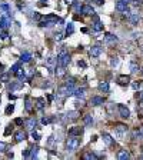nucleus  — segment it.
<instances>
[{
  "label": "nucleus",
  "instance_id": "nucleus-36",
  "mask_svg": "<svg viewBox=\"0 0 143 160\" xmlns=\"http://www.w3.org/2000/svg\"><path fill=\"white\" fill-rule=\"evenodd\" d=\"M19 69H20V63H14L13 66H12V71H13V73L14 71H17Z\"/></svg>",
  "mask_w": 143,
  "mask_h": 160
},
{
  "label": "nucleus",
  "instance_id": "nucleus-4",
  "mask_svg": "<svg viewBox=\"0 0 143 160\" xmlns=\"http://www.w3.org/2000/svg\"><path fill=\"white\" fill-rule=\"evenodd\" d=\"M80 13L83 14V16H93L95 14V10H93V7H92L90 5H83L80 6Z\"/></svg>",
  "mask_w": 143,
  "mask_h": 160
},
{
  "label": "nucleus",
  "instance_id": "nucleus-21",
  "mask_svg": "<svg viewBox=\"0 0 143 160\" xmlns=\"http://www.w3.org/2000/svg\"><path fill=\"white\" fill-rule=\"evenodd\" d=\"M14 139H16V141H23V140H26V133H24L23 130H20V132H16V133H14Z\"/></svg>",
  "mask_w": 143,
  "mask_h": 160
},
{
  "label": "nucleus",
  "instance_id": "nucleus-3",
  "mask_svg": "<svg viewBox=\"0 0 143 160\" xmlns=\"http://www.w3.org/2000/svg\"><path fill=\"white\" fill-rule=\"evenodd\" d=\"M36 124H37V120H36L34 117L24 119V127H26V130H29V132H33Z\"/></svg>",
  "mask_w": 143,
  "mask_h": 160
},
{
  "label": "nucleus",
  "instance_id": "nucleus-48",
  "mask_svg": "<svg viewBox=\"0 0 143 160\" xmlns=\"http://www.w3.org/2000/svg\"><path fill=\"white\" fill-rule=\"evenodd\" d=\"M3 69H5V66H3V64H0V71H3Z\"/></svg>",
  "mask_w": 143,
  "mask_h": 160
},
{
  "label": "nucleus",
  "instance_id": "nucleus-32",
  "mask_svg": "<svg viewBox=\"0 0 143 160\" xmlns=\"http://www.w3.org/2000/svg\"><path fill=\"white\" fill-rule=\"evenodd\" d=\"M12 132H13V126H12V124H9V126L6 127V130H5V136H9Z\"/></svg>",
  "mask_w": 143,
  "mask_h": 160
},
{
  "label": "nucleus",
  "instance_id": "nucleus-45",
  "mask_svg": "<svg viewBox=\"0 0 143 160\" xmlns=\"http://www.w3.org/2000/svg\"><path fill=\"white\" fill-rule=\"evenodd\" d=\"M33 17H34L36 20H40V14H39V13H36V14L33 16Z\"/></svg>",
  "mask_w": 143,
  "mask_h": 160
},
{
  "label": "nucleus",
  "instance_id": "nucleus-34",
  "mask_svg": "<svg viewBox=\"0 0 143 160\" xmlns=\"http://www.w3.org/2000/svg\"><path fill=\"white\" fill-rule=\"evenodd\" d=\"M50 122H53L52 117H43V119H42V123H43V124H49Z\"/></svg>",
  "mask_w": 143,
  "mask_h": 160
},
{
  "label": "nucleus",
  "instance_id": "nucleus-5",
  "mask_svg": "<svg viewBox=\"0 0 143 160\" xmlns=\"http://www.w3.org/2000/svg\"><path fill=\"white\" fill-rule=\"evenodd\" d=\"M79 117V112L77 110H70V112H67L66 116H65V122H73V120H76Z\"/></svg>",
  "mask_w": 143,
  "mask_h": 160
},
{
  "label": "nucleus",
  "instance_id": "nucleus-40",
  "mask_svg": "<svg viewBox=\"0 0 143 160\" xmlns=\"http://www.w3.org/2000/svg\"><path fill=\"white\" fill-rule=\"evenodd\" d=\"M23 123H24V120H23V119H16V120H14V124H17V126H20V124H23Z\"/></svg>",
  "mask_w": 143,
  "mask_h": 160
},
{
  "label": "nucleus",
  "instance_id": "nucleus-30",
  "mask_svg": "<svg viewBox=\"0 0 143 160\" xmlns=\"http://www.w3.org/2000/svg\"><path fill=\"white\" fill-rule=\"evenodd\" d=\"M13 112H14V104H9V106L6 107V114H7V116H10Z\"/></svg>",
  "mask_w": 143,
  "mask_h": 160
},
{
  "label": "nucleus",
  "instance_id": "nucleus-39",
  "mask_svg": "<svg viewBox=\"0 0 143 160\" xmlns=\"http://www.w3.org/2000/svg\"><path fill=\"white\" fill-rule=\"evenodd\" d=\"M30 153H32V149H29V147H27V149L23 151V156H24V157H30Z\"/></svg>",
  "mask_w": 143,
  "mask_h": 160
},
{
  "label": "nucleus",
  "instance_id": "nucleus-16",
  "mask_svg": "<svg viewBox=\"0 0 143 160\" xmlns=\"http://www.w3.org/2000/svg\"><path fill=\"white\" fill-rule=\"evenodd\" d=\"M34 104H36V107H37L39 110H42V109H44V106H46V100L43 99V97H37V99H34Z\"/></svg>",
  "mask_w": 143,
  "mask_h": 160
},
{
  "label": "nucleus",
  "instance_id": "nucleus-37",
  "mask_svg": "<svg viewBox=\"0 0 143 160\" xmlns=\"http://www.w3.org/2000/svg\"><path fill=\"white\" fill-rule=\"evenodd\" d=\"M6 143H3V141H0V153H5L6 151Z\"/></svg>",
  "mask_w": 143,
  "mask_h": 160
},
{
  "label": "nucleus",
  "instance_id": "nucleus-50",
  "mask_svg": "<svg viewBox=\"0 0 143 160\" xmlns=\"http://www.w3.org/2000/svg\"><path fill=\"white\" fill-rule=\"evenodd\" d=\"M140 73H142V76H143V67H142V69H140Z\"/></svg>",
  "mask_w": 143,
  "mask_h": 160
},
{
  "label": "nucleus",
  "instance_id": "nucleus-11",
  "mask_svg": "<svg viewBox=\"0 0 143 160\" xmlns=\"http://www.w3.org/2000/svg\"><path fill=\"white\" fill-rule=\"evenodd\" d=\"M103 102H105L103 97H100V96H93L89 103H90V106H100V104H103Z\"/></svg>",
  "mask_w": 143,
  "mask_h": 160
},
{
  "label": "nucleus",
  "instance_id": "nucleus-19",
  "mask_svg": "<svg viewBox=\"0 0 143 160\" xmlns=\"http://www.w3.org/2000/svg\"><path fill=\"white\" fill-rule=\"evenodd\" d=\"M99 90L100 92H103V93H109L110 92V86L107 82H102V83H99Z\"/></svg>",
  "mask_w": 143,
  "mask_h": 160
},
{
  "label": "nucleus",
  "instance_id": "nucleus-14",
  "mask_svg": "<svg viewBox=\"0 0 143 160\" xmlns=\"http://www.w3.org/2000/svg\"><path fill=\"white\" fill-rule=\"evenodd\" d=\"M102 137H103V141L106 143V146H113L114 140H113V137L110 136L109 133H103V134H102Z\"/></svg>",
  "mask_w": 143,
  "mask_h": 160
},
{
  "label": "nucleus",
  "instance_id": "nucleus-28",
  "mask_svg": "<svg viewBox=\"0 0 143 160\" xmlns=\"http://www.w3.org/2000/svg\"><path fill=\"white\" fill-rule=\"evenodd\" d=\"M139 70H140V67H139L136 63H132V64H130V71H132V73H138Z\"/></svg>",
  "mask_w": 143,
  "mask_h": 160
},
{
  "label": "nucleus",
  "instance_id": "nucleus-23",
  "mask_svg": "<svg viewBox=\"0 0 143 160\" xmlns=\"http://www.w3.org/2000/svg\"><path fill=\"white\" fill-rule=\"evenodd\" d=\"M83 123H85V126H92V124H93V117H92V114H86L85 117H83Z\"/></svg>",
  "mask_w": 143,
  "mask_h": 160
},
{
  "label": "nucleus",
  "instance_id": "nucleus-42",
  "mask_svg": "<svg viewBox=\"0 0 143 160\" xmlns=\"http://www.w3.org/2000/svg\"><path fill=\"white\" fill-rule=\"evenodd\" d=\"M117 63H119V60H117V57H113V59H112V61H110V64H112V66H116Z\"/></svg>",
  "mask_w": 143,
  "mask_h": 160
},
{
  "label": "nucleus",
  "instance_id": "nucleus-51",
  "mask_svg": "<svg viewBox=\"0 0 143 160\" xmlns=\"http://www.w3.org/2000/svg\"><path fill=\"white\" fill-rule=\"evenodd\" d=\"M140 97H142V99H143V93H142V96H140Z\"/></svg>",
  "mask_w": 143,
  "mask_h": 160
},
{
  "label": "nucleus",
  "instance_id": "nucleus-15",
  "mask_svg": "<svg viewBox=\"0 0 143 160\" xmlns=\"http://www.w3.org/2000/svg\"><path fill=\"white\" fill-rule=\"evenodd\" d=\"M86 94V89L85 87H79V89H75V92H73V96L75 97H77V99H82V97H85Z\"/></svg>",
  "mask_w": 143,
  "mask_h": 160
},
{
  "label": "nucleus",
  "instance_id": "nucleus-44",
  "mask_svg": "<svg viewBox=\"0 0 143 160\" xmlns=\"http://www.w3.org/2000/svg\"><path fill=\"white\" fill-rule=\"evenodd\" d=\"M77 64H79V66H82V67H86V61L79 60V61H77Z\"/></svg>",
  "mask_w": 143,
  "mask_h": 160
},
{
  "label": "nucleus",
  "instance_id": "nucleus-25",
  "mask_svg": "<svg viewBox=\"0 0 143 160\" xmlns=\"http://www.w3.org/2000/svg\"><path fill=\"white\" fill-rule=\"evenodd\" d=\"M30 59H32V53L26 52V53H23V54H22V57H20V61H24V63H26V61H29Z\"/></svg>",
  "mask_w": 143,
  "mask_h": 160
},
{
  "label": "nucleus",
  "instance_id": "nucleus-10",
  "mask_svg": "<svg viewBox=\"0 0 143 160\" xmlns=\"http://www.w3.org/2000/svg\"><path fill=\"white\" fill-rule=\"evenodd\" d=\"M33 106H34V100L32 102V99L29 97V96H26L24 97V109H26V112H32V109H33Z\"/></svg>",
  "mask_w": 143,
  "mask_h": 160
},
{
  "label": "nucleus",
  "instance_id": "nucleus-8",
  "mask_svg": "<svg viewBox=\"0 0 143 160\" xmlns=\"http://www.w3.org/2000/svg\"><path fill=\"white\" fill-rule=\"evenodd\" d=\"M117 83H119L120 86H126V85H129L130 83V76H127V75H120V76H117Z\"/></svg>",
  "mask_w": 143,
  "mask_h": 160
},
{
  "label": "nucleus",
  "instance_id": "nucleus-31",
  "mask_svg": "<svg viewBox=\"0 0 143 160\" xmlns=\"http://www.w3.org/2000/svg\"><path fill=\"white\" fill-rule=\"evenodd\" d=\"M9 77H10L9 73H2L0 75V82H9Z\"/></svg>",
  "mask_w": 143,
  "mask_h": 160
},
{
  "label": "nucleus",
  "instance_id": "nucleus-26",
  "mask_svg": "<svg viewBox=\"0 0 143 160\" xmlns=\"http://www.w3.org/2000/svg\"><path fill=\"white\" fill-rule=\"evenodd\" d=\"M105 40H106V42H116V40H117V37H116V36H113L112 33H106Z\"/></svg>",
  "mask_w": 143,
  "mask_h": 160
},
{
  "label": "nucleus",
  "instance_id": "nucleus-18",
  "mask_svg": "<svg viewBox=\"0 0 143 160\" xmlns=\"http://www.w3.org/2000/svg\"><path fill=\"white\" fill-rule=\"evenodd\" d=\"M0 26H2V29L9 27V17H7V14H3V16L0 17Z\"/></svg>",
  "mask_w": 143,
  "mask_h": 160
},
{
  "label": "nucleus",
  "instance_id": "nucleus-52",
  "mask_svg": "<svg viewBox=\"0 0 143 160\" xmlns=\"http://www.w3.org/2000/svg\"><path fill=\"white\" fill-rule=\"evenodd\" d=\"M142 159H143V155H142Z\"/></svg>",
  "mask_w": 143,
  "mask_h": 160
},
{
  "label": "nucleus",
  "instance_id": "nucleus-33",
  "mask_svg": "<svg viewBox=\"0 0 143 160\" xmlns=\"http://www.w3.org/2000/svg\"><path fill=\"white\" fill-rule=\"evenodd\" d=\"M37 147H33V149H32V155H30V157H32V159H36V157H37Z\"/></svg>",
  "mask_w": 143,
  "mask_h": 160
},
{
  "label": "nucleus",
  "instance_id": "nucleus-1",
  "mask_svg": "<svg viewBox=\"0 0 143 160\" xmlns=\"http://www.w3.org/2000/svg\"><path fill=\"white\" fill-rule=\"evenodd\" d=\"M79 146H80V139H79V136H72V134H69V139L66 140L67 151H75Z\"/></svg>",
  "mask_w": 143,
  "mask_h": 160
},
{
  "label": "nucleus",
  "instance_id": "nucleus-13",
  "mask_svg": "<svg viewBox=\"0 0 143 160\" xmlns=\"http://www.w3.org/2000/svg\"><path fill=\"white\" fill-rule=\"evenodd\" d=\"M100 53H102V47L100 46H92L90 47V56L92 57H99L100 56Z\"/></svg>",
  "mask_w": 143,
  "mask_h": 160
},
{
  "label": "nucleus",
  "instance_id": "nucleus-41",
  "mask_svg": "<svg viewBox=\"0 0 143 160\" xmlns=\"http://www.w3.org/2000/svg\"><path fill=\"white\" fill-rule=\"evenodd\" d=\"M0 9H2V10H5V12H9V5L3 3V5H0Z\"/></svg>",
  "mask_w": 143,
  "mask_h": 160
},
{
  "label": "nucleus",
  "instance_id": "nucleus-29",
  "mask_svg": "<svg viewBox=\"0 0 143 160\" xmlns=\"http://www.w3.org/2000/svg\"><path fill=\"white\" fill-rule=\"evenodd\" d=\"M14 75H16V77H19V79H23V77H24V70L20 67L17 71H14Z\"/></svg>",
  "mask_w": 143,
  "mask_h": 160
},
{
  "label": "nucleus",
  "instance_id": "nucleus-9",
  "mask_svg": "<svg viewBox=\"0 0 143 160\" xmlns=\"http://www.w3.org/2000/svg\"><path fill=\"white\" fill-rule=\"evenodd\" d=\"M127 5H129V0H119L117 2V5H116V10H119V12H126L127 10Z\"/></svg>",
  "mask_w": 143,
  "mask_h": 160
},
{
  "label": "nucleus",
  "instance_id": "nucleus-12",
  "mask_svg": "<svg viewBox=\"0 0 143 160\" xmlns=\"http://www.w3.org/2000/svg\"><path fill=\"white\" fill-rule=\"evenodd\" d=\"M114 130L119 133V136H123L124 133L127 132V126H126V124H122V123H119V124H116V126H114Z\"/></svg>",
  "mask_w": 143,
  "mask_h": 160
},
{
  "label": "nucleus",
  "instance_id": "nucleus-2",
  "mask_svg": "<svg viewBox=\"0 0 143 160\" xmlns=\"http://www.w3.org/2000/svg\"><path fill=\"white\" fill-rule=\"evenodd\" d=\"M69 63H70V54H69L65 49H62L60 53L57 54V64H59V66L66 67Z\"/></svg>",
  "mask_w": 143,
  "mask_h": 160
},
{
  "label": "nucleus",
  "instance_id": "nucleus-17",
  "mask_svg": "<svg viewBox=\"0 0 143 160\" xmlns=\"http://www.w3.org/2000/svg\"><path fill=\"white\" fill-rule=\"evenodd\" d=\"M93 30L95 32H102L103 30V23L100 22L97 17H95V23H93Z\"/></svg>",
  "mask_w": 143,
  "mask_h": 160
},
{
  "label": "nucleus",
  "instance_id": "nucleus-35",
  "mask_svg": "<svg viewBox=\"0 0 143 160\" xmlns=\"http://www.w3.org/2000/svg\"><path fill=\"white\" fill-rule=\"evenodd\" d=\"M132 87H133L134 90H138L139 87H140V82H139V80H136V82H133V83H132Z\"/></svg>",
  "mask_w": 143,
  "mask_h": 160
},
{
  "label": "nucleus",
  "instance_id": "nucleus-22",
  "mask_svg": "<svg viewBox=\"0 0 143 160\" xmlns=\"http://www.w3.org/2000/svg\"><path fill=\"white\" fill-rule=\"evenodd\" d=\"M65 69H66V67L59 66V64H57V66H56V71H54L57 77H63V76H65V73H66V70H65Z\"/></svg>",
  "mask_w": 143,
  "mask_h": 160
},
{
  "label": "nucleus",
  "instance_id": "nucleus-6",
  "mask_svg": "<svg viewBox=\"0 0 143 160\" xmlns=\"http://www.w3.org/2000/svg\"><path fill=\"white\" fill-rule=\"evenodd\" d=\"M83 132H85V129L80 126H75V127H72V129H69V134H72V136L80 137L82 134H83Z\"/></svg>",
  "mask_w": 143,
  "mask_h": 160
},
{
  "label": "nucleus",
  "instance_id": "nucleus-27",
  "mask_svg": "<svg viewBox=\"0 0 143 160\" xmlns=\"http://www.w3.org/2000/svg\"><path fill=\"white\" fill-rule=\"evenodd\" d=\"M73 32H75V26H73V23H69L67 24V27H66V34L67 36H70Z\"/></svg>",
  "mask_w": 143,
  "mask_h": 160
},
{
  "label": "nucleus",
  "instance_id": "nucleus-20",
  "mask_svg": "<svg viewBox=\"0 0 143 160\" xmlns=\"http://www.w3.org/2000/svg\"><path fill=\"white\" fill-rule=\"evenodd\" d=\"M130 157V155H129L127 150H124V149H122V150H119V153H117V159L119 160H126Z\"/></svg>",
  "mask_w": 143,
  "mask_h": 160
},
{
  "label": "nucleus",
  "instance_id": "nucleus-49",
  "mask_svg": "<svg viewBox=\"0 0 143 160\" xmlns=\"http://www.w3.org/2000/svg\"><path fill=\"white\" fill-rule=\"evenodd\" d=\"M139 132H140V133H142V134H143V126L140 127V129H139Z\"/></svg>",
  "mask_w": 143,
  "mask_h": 160
},
{
  "label": "nucleus",
  "instance_id": "nucleus-46",
  "mask_svg": "<svg viewBox=\"0 0 143 160\" xmlns=\"http://www.w3.org/2000/svg\"><path fill=\"white\" fill-rule=\"evenodd\" d=\"M96 3H97V5H103V3H105V0H96Z\"/></svg>",
  "mask_w": 143,
  "mask_h": 160
},
{
  "label": "nucleus",
  "instance_id": "nucleus-47",
  "mask_svg": "<svg viewBox=\"0 0 143 160\" xmlns=\"http://www.w3.org/2000/svg\"><path fill=\"white\" fill-rule=\"evenodd\" d=\"M9 99H10V100H14V99H16V96H13V94H10V96H9Z\"/></svg>",
  "mask_w": 143,
  "mask_h": 160
},
{
  "label": "nucleus",
  "instance_id": "nucleus-24",
  "mask_svg": "<svg viewBox=\"0 0 143 160\" xmlns=\"http://www.w3.org/2000/svg\"><path fill=\"white\" fill-rule=\"evenodd\" d=\"M83 159H87V160H97L99 159V157H97V156L95 155V153H85V155H83Z\"/></svg>",
  "mask_w": 143,
  "mask_h": 160
},
{
  "label": "nucleus",
  "instance_id": "nucleus-38",
  "mask_svg": "<svg viewBox=\"0 0 143 160\" xmlns=\"http://www.w3.org/2000/svg\"><path fill=\"white\" fill-rule=\"evenodd\" d=\"M32 137H33V140H39V139H40V134L33 130V132H32Z\"/></svg>",
  "mask_w": 143,
  "mask_h": 160
},
{
  "label": "nucleus",
  "instance_id": "nucleus-43",
  "mask_svg": "<svg viewBox=\"0 0 143 160\" xmlns=\"http://www.w3.org/2000/svg\"><path fill=\"white\" fill-rule=\"evenodd\" d=\"M54 39H56L57 42H60V40H62V39H63V34H62V33H56V36H54Z\"/></svg>",
  "mask_w": 143,
  "mask_h": 160
},
{
  "label": "nucleus",
  "instance_id": "nucleus-7",
  "mask_svg": "<svg viewBox=\"0 0 143 160\" xmlns=\"http://www.w3.org/2000/svg\"><path fill=\"white\" fill-rule=\"evenodd\" d=\"M117 109H119V113H120V117H123V119H127L129 116H130V110H129L124 104H119L117 106Z\"/></svg>",
  "mask_w": 143,
  "mask_h": 160
}]
</instances>
